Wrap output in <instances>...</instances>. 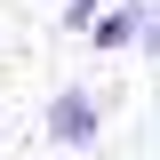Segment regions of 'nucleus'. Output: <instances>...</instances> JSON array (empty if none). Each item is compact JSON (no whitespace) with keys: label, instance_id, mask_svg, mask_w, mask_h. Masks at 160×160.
<instances>
[{"label":"nucleus","instance_id":"nucleus-4","mask_svg":"<svg viewBox=\"0 0 160 160\" xmlns=\"http://www.w3.org/2000/svg\"><path fill=\"white\" fill-rule=\"evenodd\" d=\"M136 40H144V48H152V56H160V8H152V16H144V24H136Z\"/></svg>","mask_w":160,"mask_h":160},{"label":"nucleus","instance_id":"nucleus-2","mask_svg":"<svg viewBox=\"0 0 160 160\" xmlns=\"http://www.w3.org/2000/svg\"><path fill=\"white\" fill-rule=\"evenodd\" d=\"M136 24H144V8L128 0V8H104V16H88V40H96V48H128V40H136Z\"/></svg>","mask_w":160,"mask_h":160},{"label":"nucleus","instance_id":"nucleus-3","mask_svg":"<svg viewBox=\"0 0 160 160\" xmlns=\"http://www.w3.org/2000/svg\"><path fill=\"white\" fill-rule=\"evenodd\" d=\"M104 0H64V24H72V32H88V16H96Z\"/></svg>","mask_w":160,"mask_h":160},{"label":"nucleus","instance_id":"nucleus-1","mask_svg":"<svg viewBox=\"0 0 160 160\" xmlns=\"http://www.w3.org/2000/svg\"><path fill=\"white\" fill-rule=\"evenodd\" d=\"M104 128V104L88 96V88H56L48 96V144H64V152H88Z\"/></svg>","mask_w":160,"mask_h":160}]
</instances>
